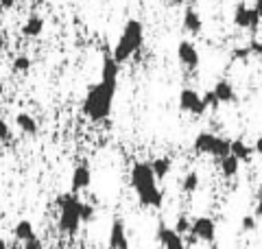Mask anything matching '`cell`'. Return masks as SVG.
I'll use <instances>...</instances> for the list:
<instances>
[{
	"mask_svg": "<svg viewBox=\"0 0 262 249\" xmlns=\"http://www.w3.org/2000/svg\"><path fill=\"white\" fill-rule=\"evenodd\" d=\"M155 236H158L160 240V245L164 249H188L186 243H184V236H179L177 232L173 227H168V225H158V232H155Z\"/></svg>",
	"mask_w": 262,
	"mask_h": 249,
	"instance_id": "9c48e42d",
	"label": "cell"
},
{
	"mask_svg": "<svg viewBox=\"0 0 262 249\" xmlns=\"http://www.w3.org/2000/svg\"><path fill=\"white\" fill-rule=\"evenodd\" d=\"M116 83L118 81H98L96 86L88 90L83 98V114L90 120L101 122L110 118L112 107H114V96H116Z\"/></svg>",
	"mask_w": 262,
	"mask_h": 249,
	"instance_id": "7a4b0ae2",
	"label": "cell"
},
{
	"mask_svg": "<svg viewBox=\"0 0 262 249\" xmlns=\"http://www.w3.org/2000/svg\"><path fill=\"white\" fill-rule=\"evenodd\" d=\"M199 173L196 171H190V173H186V177L182 179V190H184V195H194L196 190H199Z\"/></svg>",
	"mask_w": 262,
	"mask_h": 249,
	"instance_id": "7402d4cb",
	"label": "cell"
},
{
	"mask_svg": "<svg viewBox=\"0 0 262 249\" xmlns=\"http://www.w3.org/2000/svg\"><path fill=\"white\" fill-rule=\"evenodd\" d=\"M214 96H216V101L219 103H232L234 98H236V94H234V86L229 83L227 79H219L216 83H214Z\"/></svg>",
	"mask_w": 262,
	"mask_h": 249,
	"instance_id": "5bb4252c",
	"label": "cell"
},
{
	"mask_svg": "<svg viewBox=\"0 0 262 249\" xmlns=\"http://www.w3.org/2000/svg\"><path fill=\"white\" fill-rule=\"evenodd\" d=\"M253 217L260 219L262 217V190L258 193V201H256V212H253Z\"/></svg>",
	"mask_w": 262,
	"mask_h": 249,
	"instance_id": "1f68e13d",
	"label": "cell"
},
{
	"mask_svg": "<svg viewBox=\"0 0 262 249\" xmlns=\"http://www.w3.org/2000/svg\"><path fill=\"white\" fill-rule=\"evenodd\" d=\"M3 92H5V88H3V83H0V96H3Z\"/></svg>",
	"mask_w": 262,
	"mask_h": 249,
	"instance_id": "74e56055",
	"label": "cell"
},
{
	"mask_svg": "<svg viewBox=\"0 0 262 249\" xmlns=\"http://www.w3.org/2000/svg\"><path fill=\"white\" fill-rule=\"evenodd\" d=\"M201 101H203V105L206 107H212V110H216V107L221 105L219 101H216V96H214V92H206L201 96Z\"/></svg>",
	"mask_w": 262,
	"mask_h": 249,
	"instance_id": "83f0119b",
	"label": "cell"
},
{
	"mask_svg": "<svg viewBox=\"0 0 262 249\" xmlns=\"http://www.w3.org/2000/svg\"><path fill=\"white\" fill-rule=\"evenodd\" d=\"M253 153H258L262 157V136L256 140V144H253Z\"/></svg>",
	"mask_w": 262,
	"mask_h": 249,
	"instance_id": "836d02e7",
	"label": "cell"
},
{
	"mask_svg": "<svg viewBox=\"0 0 262 249\" xmlns=\"http://www.w3.org/2000/svg\"><path fill=\"white\" fill-rule=\"evenodd\" d=\"M22 249H44V243H42V238L35 234V236H31L29 240H24Z\"/></svg>",
	"mask_w": 262,
	"mask_h": 249,
	"instance_id": "484cf974",
	"label": "cell"
},
{
	"mask_svg": "<svg viewBox=\"0 0 262 249\" xmlns=\"http://www.w3.org/2000/svg\"><path fill=\"white\" fill-rule=\"evenodd\" d=\"M118 72H120V64H116L112 57H105L103 70H101V81H118Z\"/></svg>",
	"mask_w": 262,
	"mask_h": 249,
	"instance_id": "44dd1931",
	"label": "cell"
},
{
	"mask_svg": "<svg viewBox=\"0 0 262 249\" xmlns=\"http://www.w3.org/2000/svg\"><path fill=\"white\" fill-rule=\"evenodd\" d=\"M42 31H44V18L37 15V13H31L27 18V22L22 24V35L24 37H37V35H42Z\"/></svg>",
	"mask_w": 262,
	"mask_h": 249,
	"instance_id": "4fadbf2b",
	"label": "cell"
},
{
	"mask_svg": "<svg viewBox=\"0 0 262 249\" xmlns=\"http://www.w3.org/2000/svg\"><path fill=\"white\" fill-rule=\"evenodd\" d=\"M131 188L138 197V201L144 208H153V210H160L164 203V193L158 186V179H155L151 164L149 162H136L131 166Z\"/></svg>",
	"mask_w": 262,
	"mask_h": 249,
	"instance_id": "6da1fadb",
	"label": "cell"
},
{
	"mask_svg": "<svg viewBox=\"0 0 262 249\" xmlns=\"http://www.w3.org/2000/svg\"><path fill=\"white\" fill-rule=\"evenodd\" d=\"M179 110L182 112H188V114H194V116H201L206 114L208 107L203 105L201 96L194 92L190 88H184L182 92H179Z\"/></svg>",
	"mask_w": 262,
	"mask_h": 249,
	"instance_id": "52a82bcc",
	"label": "cell"
},
{
	"mask_svg": "<svg viewBox=\"0 0 262 249\" xmlns=\"http://www.w3.org/2000/svg\"><path fill=\"white\" fill-rule=\"evenodd\" d=\"M90 184H92V171H90L88 164H79L75 171H72V179H70V193H81V190L90 188Z\"/></svg>",
	"mask_w": 262,
	"mask_h": 249,
	"instance_id": "7c38bea8",
	"label": "cell"
},
{
	"mask_svg": "<svg viewBox=\"0 0 262 249\" xmlns=\"http://www.w3.org/2000/svg\"><path fill=\"white\" fill-rule=\"evenodd\" d=\"M177 57L179 61H182V66H186L188 70H194L196 66H199V51H196V46L192 44V42H179L177 46Z\"/></svg>",
	"mask_w": 262,
	"mask_h": 249,
	"instance_id": "30bf717a",
	"label": "cell"
},
{
	"mask_svg": "<svg viewBox=\"0 0 262 249\" xmlns=\"http://www.w3.org/2000/svg\"><path fill=\"white\" fill-rule=\"evenodd\" d=\"M229 155H234L238 162H251L253 147L243 142V140H232V142H229Z\"/></svg>",
	"mask_w": 262,
	"mask_h": 249,
	"instance_id": "9a60e30c",
	"label": "cell"
},
{
	"mask_svg": "<svg viewBox=\"0 0 262 249\" xmlns=\"http://www.w3.org/2000/svg\"><path fill=\"white\" fill-rule=\"evenodd\" d=\"M184 29L188 31V33H192V35H199L201 33V29H203V20H201V15L196 13L194 9H188L184 11Z\"/></svg>",
	"mask_w": 262,
	"mask_h": 249,
	"instance_id": "2e32d148",
	"label": "cell"
},
{
	"mask_svg": "<svg viewBox=\"0 0 262 249\" xmlns=\"http://www.w3.org/2000/svg\"><path fill=\"white\" fill-rule=\"evenodd\" d=\"M81 205H83V201L75 193H63L57 197V208H59V221H57V225H59L61 234L75 236L81 230V225H83V221H81Z\"/></svg>",
	"mask_w": 262,
	"mask_h": 249,
	"instance_id": "277c9868",
	"label": "cell"
},
{
	"mask_svg": "<svg viewBox=\"0 0 262 249\" xmlns=\"http://www.w3.org/2000/svg\"><path fill=\"white\" fill-rule=\"evenodd\" d=\"M18 3H24V0H0V9H9V7L18 5Z\"/></svg>",
	"mask_w": 262,
	"mask_h": 249,
	"instance_id": "d6a6232c",
	"label": "cell"
},
{
	"mask_svg": "<svg viewBox=\"0 0 262 249\" xmlns=\"http://www.w3.org/2000/svg\"><path fill=\"white\" fill-rule=\"evenodd\" d=\"M188 234L192 238L201 240V243H214L216 238V223L212 217H194L190 221V230Z\"/></svg>",
	"mask_w": 262,
	"mask_h": 249,
	"instance_id": "8992f818",
	"label": "cell"
},
{
	"mask_svg": "<svg viewBox=\"0 0 262 249\" xmlns=\"http://www.w3.org/2000/svg\"><path fill=\"white\" fill-rule=\"evenodd\" d=\"M232 55H234V59H241V61H247L249 57H251V53H249V46H236Z\"/></svg>",
	"mask_w": 262,
	"mask_h": 249,
	"instance_id": "4316f807",
	"label": "cell"
},
{
	"mask_svg": "<svg viewBox=\"0 0 262 249\" xmlns=\"http://www.w3.org/2000/svg\"><path fill=\"white\" fill-rule=\"evenodd\" d=\"M11 136V129H9V125H7V120L0 118V142H7Z\"/></svg>",
	"mask_w": 262,
	"mask_h": 249,
	"instance_id": "f1b7e54d",
	"label": "cell"
},
{
	"mask_svg": "<svg viewBox=\"0 0 262 249\" xmlns=\"http://www.w3.org/2000/svg\"><path fill=\"white\" fill-rule=\"evenodd\" d=\"M249 53H251V55H256L258 59H262V42L251 39V44H249Z\"/></svg>",
	"mask_w": 262,
	"mask_h": 249,
	"instance_id": "f546056e",
	"label": "cell"
},
{
	"mask_svg": "<svg viewBox=\"0 0 262 249\" xmlns=\"http://www.w3.org/2000/svg\"><path fill=\"white\" fill-rule=\"evenodd\" d=\"M219 169H221V175L225 179H234L241 171V162L236 160L234 155H225L223 160H219Z\"/></svg>",
	"mask_w": 262,
	"mask_h": 249,
	"instance_id": "e0dca14e",
	"label": "cell"
},
{
	"mask_svg": "<svg viewBox=\"0 0 262 249\" xmlns=\"http://www.w3.org/2000/svg\"><path fill=\"white\" fill-rule=\"evenodd\" d=\"M184 3H186V0H168L170 7H179V5H184Z\"/></svg>",
	"mask_w": 262,
	"mask_h": 249,
	"instance_id": "d590c367",
	"label": "cell"
},
{
	"mask_svg": "<svg viewBox=\"0 0 262 249\" xmlns=\"http://www.w3.org/2000/svg\"><path fill=\"white\" fill-rule=\"evenodd\" d=\"M142 44H144V27H142L140 20L131 18V20H127L125 29H122L120 37H118V42H116V46H114L112 59L116 61V64H125V61H129L138 51H140Z\"/></svg>",
	"mask_w": 262,
	"mask_h": 249,
	"instance_id": "3957f363",
	"label": "cell"
},
{
	"mask_svg": "<svg viewBox=\"0 0 262 249\" xmlns=\"http://www.w3.org/2000/svg\"><path fill=\"white\" fill-rule=\"evenodd\" d=\"M229 142H232V140L214 136V134H210V131H201V134H196V138H194V151L201 155H212V157H216V160H223L225 155H229Z\"/></svg>",
	"mask_w": 262,
	"mask_h": 249,
	"instance_id": "5b68a950",
	"label": "cell"
},
{
	"mask_svg": "<svg viewBox=\"0 0 262 249\" xmlns=\"http://www.w3.org/2000/svg\"><path fill=\"white\" fill-rule=\"evenodd\" d=\"M13 236L15 240H20V243H24V240H29L31 236H35V230H33V223L29 219H22L15 223V227H13Z\"/></svg>",
	"mask_w": 262,
	"mask_h": 249,
	"instance_id": "ffe728a7",
	"label": "cell"
},
{
	"mask_svg": "<svg viewBox=\"0 0 262 249\" xmlns=\"http://www.w3.org/2000/svg\"><path fill=\"white\" fill-rule=\"evenodd\" d=\"M15 125H18V129L22 131V134H27V136H35L37 134V120L27 112H20L18 116H15Z\"/></svg>",
	"mask_w": 262,
	"mask_h": 249,
	"instance_id": "d6986e66",
	"label": "cell"
},
{
	"mask_svg": "<svg viewBox=\"0 0 262 249\" xmlns=\"http://www.w3.org/2000/svg\"><path fill=\"white\" fill-rule=\"evenodd\" d=\"M0 249H9V247H7V243L3 240V236H0Z\"/></svg>",
	"mask_w": 262,
	"mask_h": 249,
	"instance_id": "8d00e7d4",
	"label": "cell"
},
{
	"mask_svg": "<svg viewBox=\"0 0 262 249\" xmlns=\"http://www.w3.org/2000/svg\"><path fill=\"white\" fill-rule=\"evenodd\" d=\"M241 227H243L245 232H251V230H256V217H243Z\"/></svg>",
	"mask_w": 262,
	"mask_h": 249,
	"instance_id": "4dcf8cb0",
	"label": "cell"
},
{
	"mask_svg": "<svg viewBox=\"0 0 262 249\" xmlns=\"http://www.w3.org/2000/svg\"><path fill=\"white\" fill-rule=\"evenodd\" d=\"M149 164H151V171H153V175H155V179H158V181L166 179L170 169H173V162H170V157H155V160L149 162Z\"/></svg>",
	"mask_w": 262,
	"mask_h": 249,
	"instance_id": "ac0fdd59",
	"label": "cell"
},
{
	"mask_svg": "<svg viewBox=\"0 0 262 249\" xmlns=\"http://www.w3.org/2000/svg\"><path fill=\"white\" fill-rule=\"evenodd\" d=\"M29 68H31V59L27 55H18L13 59V64H11V70L13 72H20V74H24V72H29Z\"/></svg>",
	"mask_w": 262,
	"mask_h": 249,
	"instance_id": "603a6c76",
	"label": "cell"
},
{
	"mask_svg": "<svg viewBox=\"0 0 262 249\" xmlns=\"http://www.w3.org/2000/svg\"><path fill=\"white\" fill-rule=\"evenodd\" d=\"M110 249H129V238H127V227L122 219H114L110 227Z\"/></svg>",
	"mask_w": 262,
	"mask_h": 249,
	"instance_id": "8fae6325",
	"label": "cell"
},
{
	"mask_svg": "<svg viewBox=\"0 0 262 249\" xmlns=\"http://www.w3.org/2000/svg\"><path fill=\"white\" fill-rule=\"evenodd\" d=\"M173 230L177 232L179 236L188 234V230H190V217H186V214H179V217H177V223L173 225Z\"/></svg>",
	"mask_w": 262,
	"mask_h": 249,
	"instance_id": "cb8c5ba5",
	"label": "cell"
},
{
	"mask_svg": "<svg viewBox=\"0 0 262 249\" xmlns=\"http://www.w3.org/2000/svg\"><path fill=\"white\" fill-rule=\"evenodd\" d=\"M234 24L238 29H249V31H256L258 24H260V15L256 13V9H249L247 5L238 3L234 9Z\"/></svg>",
	"mask_w": 262,
	"mask_h": 249,
	"instance_id": "ba28073f",
	"label": "cell"
},
{
	"mask_svg": "<svg viewBox=\"0 0 262 249\" xmlns=\"http://www.w3.org/2000/svg\"><path fill=\"white\" fill-rule=\"evenodd\" d=\"M253 9H256V13L260 15V20H262V0H256V7H253Z\"/></svg>",
	"mask_w": 262,
	"mask_h": 249,
	"instance_id": "e575fe53",
	"label": "cell"
},
{
	"mask_svg": "<svg viewBox=\"0 0 262 249\" xmlns=\"http://www.w3.org/2000/svg\"><path fill=\"white\" fill-rule=\"evenodd\" d=\"M92 219H94V205L88 203V201H83V205H81V221L90 223Z\"/></svg>",
	"mask_w": 262,
	"mask_h": 249,
	"instance_id": "d4e9b609",
	"label": "cell"
}]
</instances>
